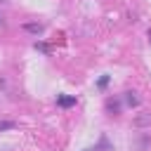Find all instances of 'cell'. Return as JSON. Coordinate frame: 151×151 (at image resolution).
<instances>
[{"label": "cell", "mask_w": 151, "mask_h": 151, "mask_svg": "<svg viewBox=\"0 0 151 151\" xmlns=\"http://www.w3.org/2000/svg\"><path fill=\"white\" fill-rule=\"evenodd\" d=\"M76 104H78L76 94H57V106H61V109H71V106H76Z\"/></svg>", "instance_id": "cell-1"}, {"label": "cell", "mask_w": 151, "mask_h": 151, "mask_svg": "<svg viewBox=\"0 0 151 151\" xmlns=\"http://www.w3.org/2000/svg\"><path fill=\"white\" fill-rule=\"evenodd\" d=\"M106 113L109 116H118L120 113V99H106Z\"/></svg>", "instance_id": "cell-2"}, {"label": "cell", "mask_w": 151, "mask_h": 151, "mask_svg": "<svg viewBox=\"0 0 151 151\" xmlns=\"http://www.w3.org/2000/svg\"><path fill=\"white\" fill-rule=\"evenodd\" d=\"M123 99H125V104H127V106H139V99H137V92H132V90H127Z\"/></svg>", "instance_id": "cell-3"}, {"label": "cell", "mask_w": 151, "mask_h": 151, "mask_svg": "<svg viewBox=\"0 0 151 151\" xmlns=\"http://www.w3.org/2000/svg\"><path fill=\"white\" fill-rule=\"evenodd\" d=\"M24 31H28V33H35V35H40V33L45 31V26H42V24H24Z\"/></svg>", "instance_id": "cell-4"}, {"label": "cell", "mask_w": 151, "mask_h": 151, "mask_svg": "<svg viewBox=\"0 0 151 151\" xmlns=\"http://www.w3.org/2000/svg\"><path fill=\"white\" fill-rule=\"evenodd\" d=\"M92 149H94V151H113V149H111V144H109V139H106L104 134H101L99 144H97V146H92Z\"/></svg>", "instance_id": "cell-5"}, {"label": "cell", "mask_w": 151, "mask_h": 151, "mask_svg": "<svg viewBox=\"0 0 151 151\" xmlns=\"http://www.w3.org/2000/svg\"><path fill=\"white\" fill-rule=\"evenodd\" d=\"M17 123L14 120H0V132H7V130H14Z\"/></svg>", "instance_id": "cell-6"}, {"label": "cell", "mask_w": 151, "mask_h": 151, "mask_svg": "<svg viewBox=\"0 0 151 151\" xmlns=\"http://www.w3.org/2000/svg\"><path fill=\"white\" fill-rule=\"evenodd\" d=\"M109 80H111V76H109V73H104V76H101V78L97 80V87H99V90H106V85H109Z\"/></svg>", "instance_id": "cell-7"}, {"label": "cell", "mask_w": 151, "mask_h": 151, "mask_svg": "<svg viewBox=\"0 0 151 151\" xmlns=\"http://www.w3.org/2000/svg\"><path fill=\"white\" fill-rule=\"evenodd\" d=\"M134 123H137V125H149V123H151V116H139Z\"/></svg>", "instance_id": "cell-8"}, {"label": "cell", "mask_w": 151, "mask_h": 151, "mask_svg": "<svg viewBox=\"0 0 151 151\" xmlns=\"http://www.w3.org/2000/svg\"><path fill=\"white\" fill-rule=\"evenodd\" d=\"M35 50H40V52H47V45H45V42H35Z\"/></svg>", "instance_id": "cell-9"}, {"label": "cell", "mask_w": 151, "mask_h": 151, "mask_svg": "<svg viewBox=\"0 0 151 151\" xmlns=\"http://www.w3.org/2000/svg\"><path fill=\"white\" fill-rule=\"evenodd\" d=\"M83 151H94V149H92V146H90V149H83Z\"/></svg>", "instance_id": "cell-10"}, {"label": "cell", "mask_w": 151, "mask_h": 151, "mask_svg": "<svg viewBox=\"0 0 151 151\" xmlns=\"http://www.w3.org/2000/svg\"><path fill=\"white\" fill-rule=\"evenodd\" d=\"M149 42H151V31H149Z\"/></svg>", "instance_id": "cell-11"}, {"label": "cell", "mask_w": 151, "mask_h": 151, "mask_svg": "<svg viewBox=\"0 0 151 151\" xmlns=\"http://www.w3.org/2000/svg\"><path fill=\"white\" fill-rule=\"evenodd\" d=\"M0 24H2V17H0Z\"/></svg>", "instance_id": "cell-12"}]
</instances>
